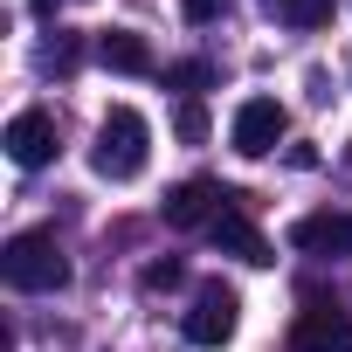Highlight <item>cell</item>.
<instances>
[{"mask_svg":"<svg viewBox=\"0 0 352 352\" xmlns=\"http://www.w3.org/2000/svg\"><path fill=\"white\" fill-rule=\"evenodd\" d=\"M283 104L276 97H242V111H235V124H228V145L242 152V159H263V152H276V138H283Z\"/></svg>","mask_w":352,"mask_h":352,"instance_id":"277c9868","label":"cell"},{"mask_svg":"<svg viewBox=\"0 0 352 352\" xmlns=\"http://www.w3.org/2000/svg\"><path fill=\"white\" fill-rule=\"evenodd\" d=\"M221 8H228V0H180V14H187L194 28H208V21H214Z\"/></svg>","mask_w":352,"mask_h":352,"instance_id":"2e32d148","label":"cell"},{"mask_svg":"<svg viewBox=\"0 0 352 352\" xmlns=\"http://www.w3.org/2000/svg\"><path fill=\"white\" fill-rule=\"evenodd\" d=\"M166 90H187V97H201V90H214V63H166Z\"/></svg>","mask_w":352,"mask_h":352,"instance_id":"7c38bea8","label":"cell"},{"mask_svg":"<svg viewBox=\"0 0 352 352\" xmlns=\"http://www.w3.org/2000/svg\"><path fill=\"white\" fill-rule=\"evenodd\" d=\"M56 152H63V138H56V118H49V111H21V118L8 124V159H14V166L35 173V166H49Z\"/></svg>","mask_w":352,"mask_h":352,"instance_id":"52a82bcc","label":"cell"},{"mask_svg":"<svg viewBox=\"0 0 352 352\" xmlns=\"http://www.w3.org/2000/svg\"><path fill=\"white\" fill-rule=\"evenodd\" d=\"M145 159H152V124L131 111V104H111L104 111V124H97V145H90V166L104 173V180H138L145 173Z\"/></svg>","mask_w":352,"mask_h":352,"instance_id":"7a4b0ae2","label":"cell"},{"mask_svg":"<svg viewBox=\"0 0 352 352\" xmlns=\"http://www.w3.org/2000/svg\"><path fill=\"white\" fill-rule=\"evenodd\" d=\"M208 235H214V249H221V256H235V263H249V270H270V263H276V249H270V242L249 228V214H242V194H235V201L214 214V228H208Z\"/></svg>","mask_w":352,"mask_h":352,"instance_id":"5b68a950","label":"cell"},{"mask_svg":"<svg viewBox=\"0 0 352 352\" xmlns=\"http://www.w3.org/2000/svg\"><path fill=\"white\" fill-rule=\"evenodd\" d=\"M263 8H270L276 21H290V28H324L338 0H263Z\"/></svg>","mask_w":352,"mask_h":352,"instance_id":"8fae6325","label":"cell"},{"mask_svg":"<svg viewBox=\"0 0 352 352\" xmlns=\"http://www.w3.org/2000/svg\"><path fill=\"white\" fill-rule=\"evenodd\" d=\"M76 56H83V49H76V35H63V28H56V42H49V56H42V63H49L56 76H69V69H76Z\"/></svg>","mask_w":352,"mask_h":352,"instance_id":"5bb4252c","label":"cell"},{"mask_svg":"<svg viewBox=\"0 0 352 352\" xmlns=\"http://www.w3.org/2000/svg\"><path fill=\"white\" fill-rule=\"evenodd\" d=\"M97 63L118 69V76H152V69H159V63H152V42L131 35V28H97Z\"/></svg>","mask_w":352,"mask_h":352,"instance_id":"30bf717a","label":"cell"},{"mask_svg":"<svg viewBox=\"0 0 352 352\" xmlns=\"http://www.w3.org/2000/svg\"><path fill=\"white\" fill-rule=\"evenodd\" d=\"M0 276H8V290H28V297H49L69 283V256L49 228H21L8 235V249H0Z\"/></svg>","mask_w":352,"mask_h":352,"instance_id":"6da1fadb","label":"cell"},{"mask_svg":"<svg viewBox=\"0 0 352 352\" xmlns=\"http://www.w3.org/2000/svg\"><path fill=\"white\" fill-rule=\"evenodd\" d=\"M173 131H180L187 145H201V138H208V104H201V97H187V104H180V118H173Z\"/></svg>","mask_w":352,"mask_h":352,"instance_id":"4fadbf2b","label":"cell"},{"mask_svg":"<svg viewBox=\"0 0 352 352\" xmlns=\"http://www.w3.org/2000/svg\"><path fill=\"white\" fill-rule=\"evenodd\" d=\"M345 173H352V152H345Z\"/></svg>","mask_w":352,"mask_h":352,"instance_id":"e0dca14e","label":"cell"},{"mask_svg":"<svg viewBox=\"0 0 352 352\" xmlns=\"http://www.w3.org/2000/svg\"><path fill=\"white\" fill-rule=\"evenodd\" d=\"M180 276H187V270L173 263V256H166V263H152V270H145V290H173V283H180Z\"/></svg>","mask_w":352,"mask_h":352,"instance_id":"9a60e30c","label":"cell"},{"mask_svg":"<svg viewBox=\"0 0 352 352\" xmlns=\"http://www.w3.org/2000/svg\"><path fill=\"white\" fill-rule=\"evenodd\" d=\"M290 352H352V324L324 304H311L297 324H290Z\"/></svg>","mask_w":352,"mask_h":352,"instance_id":"9c48e42d","label":"cell"},{"mask_svg":"<svg viewBox=\"0 0 352 352\" xmlns=\"http://www.w3.org/2000/svg\"><path fill=\"white\" fill-rule=\"evenodd\" d=\"M235 324H242V297H235L228 283H201V290H194V311H187V338L214 352V345L235 338Z\"/></svg>","mask_w":352,"mask_h":352,"instance_id":"3957f363","label":"cell"},{"mask_svg":"<svg viewBox=\"0 0 352 352\" xmlns=\"http://www.w3.org/2000/svg\"><path fill=\"white\" fill-rule=\"evenodd\" d=\"M290 249H304V256H352V214L318 208V214L290 221Z\"/></svg>","mask_w":352,"mask_h":352,"instance_id":"ba28073f","label":"cell"},{"mask_svg":"<svg viewBox=\"0 0 352 352\" xmlns=\"http://www.w3.org/2000/svg\"><path fill=\"white\" fill-rule=\"evenodd\" d=\"M235 194L228 187H214V180H180L166 194V228H214V214L228 208Z\"/></svg>","mask_w":352,"mask_h":352,"instance_id":"8992f818","label":"cell"}]
</instances>
